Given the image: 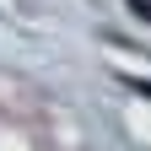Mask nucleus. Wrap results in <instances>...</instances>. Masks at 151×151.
<instances>
[{
    "label": "nucleus",
    "mask_w": 151,
    "mask_h": 151,
    "mask_svg": "<svg viewBox=\"0 0 151 151\" xmlns=\"http://www.w3.org/2000/svg\"><path fill=\"white\" fill-rule=\"evenodd\" d=\"M129 11H135L140 22H151V0H129Z\"/></svg>",
    "instance_id": "obj_1"
}]
</instances>
